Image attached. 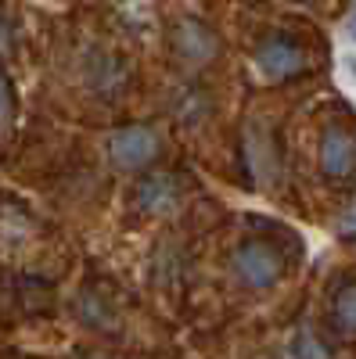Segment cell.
<instances>
[{
  "label": "cell",
  "mask_w": 356,
  "mask_h": 359,
  "mask_svg": "<svg viewBox=\"0 0 356 359\" xmlns=\"http://www.w3.org/2000/svg\"><path fill=\"white\" fill-rule=\"evenodd\" d=\"M331 316H335V327H338L342 334H352V338H356V284H345V287L335 294Z\"/></svg>",
  "instance_id": "ba28073f"
},
{
  "label": "cell",
  "mask_w": 356,
  "mask_h": 359,
  "mask_svg": "<svg viewBox=\"0 0 356 359\" xmlns=\"http://www.w3.org/2000/svg\"><path fill=\"white\" fill-rule=\"evenodd\" d=\"M11 43H15V36H11V22L0 15V54H8L11 50Z\"/></svg>",
  "instance_id": "7c38bea8"
},
{
  "label": "cell",
  "mask_w": 356,
  "mask_h": 359,
  "mask_svg": "<svg viewBox=\"0 0 356 359\" xmlns=\"http://www.w3.org/2000/svg\"><path fill=\"white\" fill-rule=\"evenodd\" d=\"M288 355H331V348L313 341L310 331H299V334H295V341L288 345Z\"/></svg>",
  "instance_id": "30bf717a"
},
{
  "label": "cell",
  "mask_w": 356,
  "mask_h": 359,
  "mask_svg": "<svg viewBox=\"0 0 356 359\" xmlns=\"http://www.w3.org/2000/svg\"><path fill=\"white\" fill-rule=\"evenodd\" d=\"M256 69L266 79L281 83V79H291V76H299L306 69V54L291 36H270V40H263L259 50H256Z\"/></svg>",
  "instance_id": "3957f363"
},
{
  "label": "cell",
  "mask_w": 356,
  "mask_h": 359,
  "mask_svg": "<svg viewBox=\"0 0 356 359\" xmlns=\"http://www.w3.org/2000/svg\"><path fill=\"white\" fill-rule=\"evenodd\" d=\"M79 320L86 323V327H108L112 323V309L101 302L98 294H86V298H79Z\"/></svg>",
  "instance_id": "9c48e42d"
},
{
  "label": "cell",
  "mask_w": 356,
  "mask_h": 359,
  "mask_svg": "<svg viewBox=\"0 0 356 359\" xmlns=\"http://www.w3.org/2000/svg\"><path fill=\"white\" fill-rule=\"evenodd\" d=\"M173 50L187 65H205V62H213V57L220 54V40H216V33L205 22L180 18L173 25Z\"/></svg>",
  "instance_id": "5b68a950"
},
{
  "label": "cell",
  "mask_w": 356,
  "mask_h": 359,
  "mask_svg": "<svg viewBox=\"0 0 356 359\" xmlns=\"http://www.w3.org/2000/svg\"><path fill=\"white\" fill-rule=\"evenodd\" d=\"M180 201V184L173 172H152L137 184V212L144 216H166Z\"/></svg>",
  "instance_id": "8992f818"
},
{
  "label": "cell",
  "mask_w": 356,
  "mask_h": 359,
  "mask_svg": "<svg viewBox=\"0 0 356 359\" xmlns=\"http://www.w3.org/2000/svg\"><path fill=\"white\" fill-rule=\"evenodd\" d=\"M234 266V277L242 280L245 287H256V291H266L274 287L284 273V255L270 245V241H245L242 248L234 252L230 259Z\"/></svg>",
  "instance_id": "6da1fadb"
},
{
  "label": "cell",
  "mask_w": 356,
  "mask_h": 359,
  "mask_svg": "<svg viewBox=\"0 0 356 359\" xmlns=\"http://www.w3.org/2000/svg\"><path fill=\"white\" fill-rule=\"evenodd\" d=\"M86 79H91V86L94 90H115L119 86V79H123V65L115 62V57H108V54H94L91 62H86Z\"/></svg>",
  "instance_id": "52a82bcc"
},
{
  "label": "cell",
  "mask_w": 356,
  "mask_h": 359,
  "mask_svg": "<svg viewBox=\"0 0 356 359\" xmlns=\"http://www.w3.org/2000/svg\"><path fill=\"white\" fill-rule=\"evenodd\" d=\"M11 111H15V90H11V83L0 76V126L11 118Z\"/></svg>",
  "instance_id": "8fae6325"
},
{
  "label": "cell",
  "mask_w": 356,
  "mask_h": 359,
  "mask_svg": "<svg viewBox=\"0 0 356 359\" xmlns=\"http://www.w3.org/2000/svg\"><path fill=\"white\" fill-rule=\"evenodd\" d=\"M345 33H349V40L356 43V4H352V11H349V18H345Z\"/></svg>",
  "instance_id": "4fadbf2b"
},
{
  "label": "cell",
  "mask_w": 356,
  "mask_h": 359,
  "mask_svg": "<svg viewBox=\"0 0 356 359\" xmlns=\"http://www.w3.org/2000/svg\"><path fill=\"white\" fill-rule=\"evenodd\" d=\"M320 172L335 180V184H345V180L356 176V137L345 126H328L320 137Z\"/></svg>",
  "instance_id": "277c9868"
},
{
  "label": "cell",
  "mask_w": 356,
  "mask_h": 359,
  "mask_svg": "<svg viewBox=\"0 0 356 359\" xmlns=\"http://www.w3.org/2000/svg\"><path fill=\"white\" fill-rule=\"evenodd\" d=\"M162 151L159 133L147 130V126H126V130H115L108 140V155L119 169H144L152 165Z\"/></svg>",
  "instance_id": "7a4b0ae2"
}]
</instances>
